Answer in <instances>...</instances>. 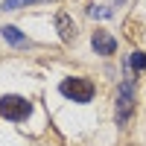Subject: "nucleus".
Returning a JSON list of instances; mask_svg holds the SVG:
<instances>
[{
  "label": "nucleus",
  "mask_w": 146,
  "mask_h": 146,
  "mask_svg": "<svg viewBox=\"0 0 146 146\" xmlns=\"http://www.w3.org/2000/svg\"><path fill=\"white\" fill-rule=\"evenodd\" d=\"M58 91H62L67 100L73 102H91L94 100V82L91 79H82V76H70L58 85Z\"/></svg>",
  "instance_id": "1"
},
{
  "label": "nucleus",
  "mask_w": 146,
  "mask_h": 146,
  "mask_svg": "<svg viewBox=\"0 0 146 146\" xmlns=\"http://www.w3.org/2000/svg\"><path fill=\"white\" fill-rule=\"evenodd\" d=\"M135 111V79H123L117 91V126H126Z\"/></svg>",
  "instance_id": "2"
},
{
  "label": "nucleus",
  "mask_w": 146,
  "mask_h": 146,
  "mask_svg": "<svg viewBox=\"0 0 146 146\" xmlns=\"http://www.w3.org/2000/svg\"><path fill=\"white\" fill-rule=\"evenodd\" d=\"M32 111V105L23 100V96H15V94H9V96H0V114H3L6 120H27Z\"/></svg>",
  "instance_id": "3"
},
{
  "label": "nucleus",
  "mask_w": 146,
  "mask_h": 146,
  "mask_svg": "<svg viewBox=\"0 0 146 146\" xmlns=\"http://www.w3.org/2000/svg\"><path fill=\"white\" fill-rule=\"evenodd\" d=\"M56 29H58V35H62V41H73L76 38V23H73V18L67 15V12H58L56 15Z\"/></svg>",
  "instance_id": "4"
},
{
  "label": "nucleus",
  "mask_w": 146,
  "mask_h": 146,
  "mask_svg": "<svg viewBox=\"0 0 146 146\" xmlns=\"http://www.w3.org/2000/svg\"><path fill=\"white\" fill-rule=\"evenodd\" d=\"M91 47H94V50L100 53V56H111V53L117 50V41H114L108 32H94V38H91Z\"/></svg>",
  "instance_id": "5"
},
{
  "label": "nucleus",
  "mask_w": 146,
  "mask_h": 146,
  "mask_svg": "<svg viewBox=\"0 0 146 146\" xmlns=\"http://www.w3.org/2000/svg\"><path fill=\"white\" fill-rule=\"evenodd\" d=\"M0 32H3V38H6L9 44H15V47H29V38H27V35H21L18 27H3Z\"/></svg>",
  "instance_id": "6"
},
{
  "label": "nucleus",
  "mask_w": 146,
  "mask_h": 146,
  "mask_svg": "<svg viewBox=\"0 0 146 146\" xmlns=\"http://www.w3.org/2000/svg\"><path fill=\"white\" fill-rule=\"evenodd\" d=\"M129 64H131V70H146V53H131Z\"/></svg>",
  "instance_id": "7"
},
{
  "label": "nucleus",
  "mask_w": 146,
  "mask_h": 146,
  "mask_svg": "<svg viewBox=\"0 0 146 146\" xmlns=\"http://www.w3.org/2000/svg\"><path fill=\"white\" fill-rule=\"evenodd\" d=\"M91 18H111V9H105V6H91Z\"/></svg>",
  "instance_id": "8"
},
{
  "label": "nucleus",
  "mask_w": 146,
  "mask_h": 146,
  "mask_svg": "<svg viewBox=\"0 0 146 146\" xmlns=\"http://www.w3.org/2000/svg\"><path fill=\"white\" fill-rule=\"evenodd\" d=\"M21 3H38V0H6V3H3V9H18Z\"/></svg>",
  "instance_id": "9"
}]
</instances>
